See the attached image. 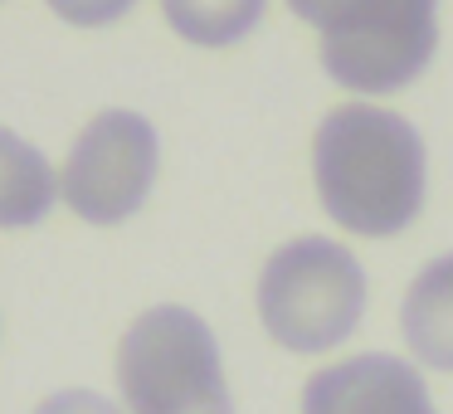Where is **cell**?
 <instances>
[{"label": "cell", "mask_w": 453, "mask_h": 414, "mask_svg": "<svg viewBox=\"0 0 453 414\" xmlns=\"http://www.w3.org/2000/svg\"><path fill=\"white\" fill-rule=\"evenodd\" d=\"M312 180L346 234L390 239L424 210L429 151L410 118L375 103H342L312 132Z\"/></svg>", "instance_id": "6da1fadb"}, {"label": "cell", "mask_w": 453, "mask_h": 414, "mask_svg": "<svg viewBox=\"0 0 453 414\" xmlns=\"http://www.w3.org/2000/svg\"><path fill=\"white\" fill-rule=\"evenodd\" d=\"M288 11L312 25L326 79L361 98L410 88L439 50V0H288Z\"/></svg>", "instance_id": "7a4b0ae2"}, {"label": "cell", "mask_w": 453, "mask_h": 414, "mask_svg": "<svg viewBox=\"0 0 453 414\" xmlns=\"http://www.w3.org/2000/svg\"><path fill=\"white\" fill-rule=\"evenodd\" d=\"M365 317V268L346 244L303 234L273 249L258 273V322L283 351L322 356Z\"/></svg>", "instance_id": "3957f363"}, {"label": "cell", "mask_w": 453, "mask_h": 414, "mask_svg": "<svg viewBox=\"0 0 453 414\" xmlns=\"http://www.w3.org/2000/svg\"><path fill=\"white\" fill-rule=\"evenodd\" d=\"M118 390L127 414H234L219 341L190 307H147L118 341Z\"/></svg>", "instance_id": "277c9868"}, {"label": "cell", "mask_w": 453, "mask_h": 414, "mask_svg": "<svg viewBox=\"0 0 453 414\" xmlns=\"http://www.w3.org/2000/svg\"><path fill=\"white\" fill-rule=\"evenodd\" d=\"M157 166V127L132 108H108L73 137L59 166V196L88 225H122L147 205Z\"/></svg>", "instance_id": "5b68a950"}, {"label": "cell", "mask_w": 453, "mask_h": 414, "mask_svg": "<svg viewBox=\"0 0 453 414\" xmlns=\"http://www.w3.org/2000/svg\"><path fill=\"white\" fill-rule=\"evenodd\" d=\"M303 414H434L419 365L390 351H361L303 385Z\"/></svg>", "instance_id": "8992f818"}, {"label": "cell", "mask_w": 453, "mask_h": 414, "mask_svg": "<svg viewBox=\"0 0 453 414\" xmlns=\"http://www.w3.org/2000/svg\"><path fill=\"white\" fill-rule=\"evenodd\" d=\"M400 336L419 365L453 375V254H439L414 273L400 303Z\"/></svg>", "instance_id": "52a82bcc"}, {"label": "cell", "mask_w": 453, "mask_h": 414, "mask_svg": "<svg viewBox=\"0 0 453 414\" xmlns=\"http://www.w3.org/2000/svg\"><path fill=\"white\" fill-rule=\"evenodd\" d=\"M59 200V176L50 157L20 132L0 127V229H30Z\"/></svg>", "instance_id": "ba28073f"}, {"label": "cell", "mask_w": 453, "mask_h": 414, "mask_svg": "<svg viewBox=\"0 0 453 414\" xmlns=\"http://www.w3.org/2000/svg\"><path fill=\"white\" fill-rule=\"evenodd\" d=\"M264 11L268 0H161L166 25L200 50H229V44L249 40Z\"/></svg>", "instance_id": "9c48e42d"}, {"label": "cell", "mask_w": 453, "mask_h": 414, "mask_svg": "<svg viewBox=\"0 0 453 414\" xmlns=\"http://www.w3.org/2000/svg\"><path fill=\"white\" fill-rule=\"evenodd\" d=\"M64 25H79V30H103V25H118L122 15L137 5V0H44Z\"/></svg>", "instance_id": "30bf717a"}, {"label": "cell", "mask_w": 453, "mask_h": 414, "mask_svg": "<svg viewBox=\"0 0 453 414\" xmlns=\"http://www.w3.org/2000/svg\"><path fill=\"white\" fill-rule=\"evenodd\" d=\"M35 414H127L98 390H54L35 404Z\"/></svg>", "instance_id": "8fae6325"}]
</instances>
